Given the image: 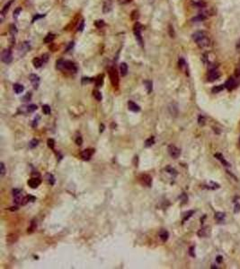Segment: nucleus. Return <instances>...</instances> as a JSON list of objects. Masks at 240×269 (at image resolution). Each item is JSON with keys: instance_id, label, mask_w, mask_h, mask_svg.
<instances>
[{"instance_id": "1", "label": "nucleus", "mask_w": 240, "mask_h": 269, "mask_svg": "<svg viewBox=\"0 0 240 269\" xmlns=\"http://www.w3.org/2000/svg\"><path fill=\"white\" fill-rule=\"evenodd\" d=\"M193 39L200 48L205 49L211 46V41L209 35L205 32H196L193 34Z\"/></svg>"}, {"instance_id": "2", "label": "nucleus", "mask_w": 240, "mask_h": 269, "mask_svg": "<svg viewBox=\"0 0 240 269\" xmlns=\"http://www.w3.org/2000/svg\"><path fill=\"white\" fill-rule=\"evenodd\" d=\"M57 68L59 69V70L65 69V70H67V71L73 72V73L76 72V67L75 64L73 62H71V61L58 60L57 61Z\"/></svg>"}, {"instance_id": "3", "label": "nucleus", "mask_w": 240, "mask_h": 269, "mask_svg": "<svg viewBox=\"0 0 240 269\" xmlns=\"http://www.w3.org/2000/svg\"><path fill=\"white\" fill-rule=\"evenodd\" d=\"M220 76H221V73L220 72V70L217 67H212V68H210V70L208 73L207 79L209 82H214L217 79L220 78Z\"/></svg>"}, {"instance_id": "4", "label": "nucleus", "mask_w": 240, "mask_h": 269, "mask_svg": "<svg viewBox=\"0 0 240 269\" xmlns=\"http://www.w3.org/2000/svg\"><path fill=\"white\" fill-rule=\"evenodd\" d=\"M134 35H135V38L138 43L143 47V39H142V35H141V26L139 23H137L135 25H134Z\"/></svg>"}, {"instance_id": "5", "label": "nucleus", "mask_w": 240, "mask_h": 269, "mask_svg": "<svg viewBox=\"0 0 240 269\" xmlns=\"http://www.w3.org/2000/svg\"><path fill=\"white\" fill-rule=\"evenodd\" d=\"M109 75H110V79L111 83L114 87H117L119 84V76L116 69L114 67H111L109 70Z\"/></svg>"}, {"instance_id": "6", "label": "nucleus", "mask_w": 240, "mask_h": 269, "mask_svg": "<svg viewBox=\"0 0 240 269\" xmlns=\"http://www.w3.org/2000/svg\"><path fill=\"white\" fill-rule=\"evenodd\" d=\"M1 60L5 64H10L13 60L12 52L9 48H5L1 53Z\"/></svg>"}, {"instance_id": "7", "label": "nucleus", "mask_w": 240, "mask_h": 269, "mask_svg": "<svg viewBox=\"0 0 240 269\" xmlns=\"http://www.w3.org/2000/svg\"><path fill=\"white\" fill-rule=\"evenodd\" d=\"M31 48V45H30V42L28 41H24L23 42L22 44H21L18 48V55L19 56H24L28 51L30 50Z\"/></svg>"}, {"instance_id": "8", "label": "nucleus", "mask_w": 240, "mask_h": 269, "mask_svg": "<svg viewBox=\"0 0 240 269\" xmlns=\"http://www.w3.org/2000/svg\"><path fill=\"white\" fill-rule=\"evenodd\" d=\"M13 196H14V202L16 204H22L23 200H24V197H23V192L21 189H13Z\"/></svg>"}, {"instance_id": "9", "label": "nucleus", "mask_w": 240, "mask_h": 269, "mask_svg": "<svg viewBox=\"0 0 240 269\" xmlns=\"http://www.w3.org/2000/svg\"><path fill=\"white\" fill-rule=\"evenodd\" d=\"M167 151H168L169 155H170V156H171L172 158H174V159H177V158L180 156V154H181L180 149H178V148L176 147V146L172 145L168 146Z\"/></svg>"}, {"instance_id": "10", "label": "nucleus", "mask_w": 240, "mask_h": 269, "mask_svg": "<svg viewBox=\"0 0 240 269\" xmlns=\"http://www.w3.org/2000/svg\"><path fill=\"white\" fill-rule=\"evenodd\" d=\"M239 83H238V80H237V78L236 76H233V77H230V78L226 82V83H225V88H227L228 90H232V89H234V88H236L237 86V84H238Z\"/></svg>"}, {"instance_id": "11", "label": "nucleus", "mask_w": 240, "mask_h": 269, "mask_svg": "<svg viewBox=\"0 0 240 269\" xmlns=\"http://www.w3.org/2000/svg\"><path fill=\"white\" fill-rule=\"evenodd\" d=\"M139 182L141 183V185L149 188L152 185V178L149 175H147V174L141 175L139 177Z\"/></svg>"}, {"instance_id": "12", "label": "nucleus", "mask_w": 240, "mask_h": 269, "mask_svg": "<svg viewBox=\"0 0 240 269\" xmlns=\"http://www.w3.org/2000/svg\"><path fill=\"white\" fill-rule=\"evenodd\" d=\"M94 153H95L94 149H86V150H84V151L81 152L80 156H81V158L84 161H89Z\"/></svg>"}, {"instance_id": "13", "label": "nucleus", "mask_w": 240, "mask_h": 269, "mask_svg": "<svg viewBox=\"0 0 240 269\" xmlns=\"http://www.w3.org/2000/svg\"><path fill=\"white\" fill-rule=\"evenodd\" d=\"M190 2L195 8H206V2L204 0H190Z\"/></svg>"}, {"instance_id": "14", "label": "nucleus", "mask_w": 240, "mask_h": 269, "mask_svg": "<svg viewBox=\"0 0 240 269\" xmlns=\"http://www.w3.org/2000/svg\"><path fill=\"white\" fill-rule=\"evenodd\" d=\"M30 81H31V83L32 84L33 88L34 89H38L39 84H40V77L37 75L32 74L30 75Z\"/></svg>"}, {"instance_id": "15", "label": "nucleus", "mask_w": 240, "mask_h": 269, "mask_svg": "<svg viewBox=\"0 0 240 269\" xmlns=\"http://www.w3.org/2000/svg\"><path fill=\"white\" fill-rule=\"evenodd\" d=\"M28 185L29 187H31L32 188H37L41 183V180L39 178H32L31 180H28Z\"/></svg>"}, {"instance_id": "16", "label": "nucleus", "mask_w": 240, "mask_h": 269, "mask_svg": "<svg viewBox=\"0 0 240 269\" xmlns=\"http://www.w3.org/2000/svg\"><path fill=\"white\" fill-rule=\"evenodd\" d=\"M10 35H11V40L14 43V42L16 41V35H17V29H16V26L15 24L10 25Z\"/></svg>"}, {"instance_id": "17", "label": "nucleus", "mask_w": 240, "mask_h": 269, "mask_svg": "<svg viewBox=\"0 0 240 269\" xmlns=\"http://www.w3.org/2000/svg\"><path fill=\"white\" fill-rule=\"evenodd\" d=\"M128 107H129V110L133 111V112H139L140 110V107L135 102H133L131 101H130L128 102Z\"/></svg>"}, {"instance_id": "18", "label": "nucleus", "mask_w": 240, "mask_h": 269, "mask_svg": "<svg viewBox=\"0 0 240 269\" xmlns=\"http://www.w3.org/2000/svg\"><path fill=\"white\" fill-rule=\"evenodd\" d=\"M17 239H18V236H17V234H16V233H11V234L7 235V237H6V241H7V243H9V244L15 243Z\"/></svg>"}, {"instance_id": "19", "label": "nucleus", "mask_w": 240, "mask_h": 269, "mask_svg": "<svg viewBox=\"0 0 240 269\" xmlns=\"http://www.w3.org/2000/svg\"><path fill=\"white\" fill-rule=\"evenodd\" d=\"M159 238L163 242H166L169 238V233L166 230H161L159 231Z\"/></svg>"}, {"instance_id": "20", "label": "nucleus", "mask_w": 240, "mask_h": 269, "mask_svg": "<svg viewBox=\"0 0 240 269\" xmlns=\"http://www.w3.org/2000/svg\"><path fill=\"white\" fill-rule=\"evenodd\" d=\"M120 71H121V75L122 76H125L128 74V66H127L126 63L121 64V66H120Z\"/></svg>"}, {"instance_id": "21", "label": "nucleus", "mask_w": 240, "mask_h": 269, "mask_svg": "<svg viewBox=\"0 0 240 269\" xmlns=\"http://www.w3.org/2000/svg\"><path fill=\"white\" fill-rule=\"evenodd\" d=\"M32 64H33L34 67L39 68V67H41L42 65H43L44 63H43V61H42L41 58H35L32 60Z\"/></svg>"}, {"instance_id": "22", "label": "nucleus", "mask_w": 240, "mask_h": 269, "mask_svg": "<svg viewBox=\"0 0 240 269\" xmlns=\"http://www.w3.org/2000/svg\"><path fill=\"white\" fill-rule=\"evenodd\" d=\"M215 157H216V159H218V161H220V162L221 163L224 165V166H229V163L225 160V158L222 156V154L221 153H215Z\"/></svg>"}, {"instance_id": "23", "label": "nucleus", "mask_w": 240, "mask_h": 269, "mask_svg": "<svg viewBox=\"0 0 240 269\" xmlns=\"http://www.w3.org/2000/svg\"><path fill=\"white\" fill-rule=\"evenodd\" d=\"M24 90V87L22 85V84H19V83L14 84V91H16V93L19 94L21 93H23Z\"/></svg>"}, {"instance_id": "24", "label": "nucleus", "mask_w": 240, "mask_h": 269, "mask_svg": "<svg viewBox=\"0 0 240 269\" xmlns=\"http://www.w3.org/2000/svg\"><path fill=\"white\" fill-rule=\"evenodd\" d=\"M46 180H47L48 183L51 184V186H53L55 184V178H54V176L52 174H51V173H47L46 174Z\"/></svg>"}, {"instance_id": "25", "label": "nucleus", "mask_w": 240, "mask_h": 269, "mask_svg": "<svg viewBox=\"0 0 240 269\" xmlns=\"http://www.w3.org/2000/svg\"><path fill=\"white\" fill-rule=\"evenodd\" d=\"M144 85H145V87H146V89H147V93H151V91H152V82L151 81H149V80H146V81H144Z\"/></svg>"}, {"instance_id": "26", "label": "nucleus", "mask_w": 240, "mask_h": 269, "mask_svg": "<svg viewBox=\"0 0 240 269\" xmlns=\"http://www.w3.org/2000/svg\"><path fill=\"white\" fill-rule=\"evenodd\" d=\"M54 38H55V35H54V34L49 33L47 36L44 38V42H45V43H51V42H52V40H54Z\"/></svg>"}, {"instance_id": "27", "label": "nucleus", "mask_w": 240, "mask_h": 269, "mask_svg": "<svg viewBox=\"0 0 240 269\" xmlns=\"http://www.w3.org/2000/svg\"><path fill=\"white\" fill-rule=\"evenodd\" d=\"M36 227H37V223H36V222H35L34 220L33 221H32V223H31V225H30V227L28 228V233H32V232H33L35 230H36Z\"/></svg>"}, {"instance_id": "28", "label": "nucleus", "mask_w": 240, "mask_h": 269, "mask_svg": "<svg viewBox=\"0 0 240 269\" xmlns=\"http://www.w3.org/2000/svg\"><path fill=\"white\" fill-rule=\"evenodd\" d=\"M154 144H155V138H154V137H151L147 138V139L146 140L145 146H146V147H150V146H152Z\"/></svg>"}, {"instance_id": "29", "label": "nucleus", "mask_w": 240, "mask_h": 269, "mask_svg": "<svg viewBox=\"0 0 240 269\" xmlns=\"http://www.w3.org/2000/svg\"><path fill=\"white\" fill-rule=\"evenodd\" d=\"M103 83V75H99L96 78V80H95V85L97 86V87H100L102 84Z\"/></svg>"}, {"instance_id": "30", "label": "nucleus", "mask_w": 240, "mask_h": 269, "mask_svg": "<svg viewBox=\"0 0 240 269\" xmlns=\"http://www.w3.org/2000/svg\"><path fill=\"white\" fill-rule=\"evenodd\" d=\"M35 201V197L34 196H26V197H24V200L22 202V204H27L28 202H33Z\"/></svg>"}, {"instance_id": "31", "label": "nucleus", "mask_w": 240, "mask_h": 269, "mask_svg": "<svg viewBox=\"0 0 240 269\" xmlns=\"http://www.w3.org/2000/svg\"><path fill=\"white\" fill-rule=\"evenodd\" d=\"M224 88H225V84H224V85L215 86V87L212 88V93H220L221 91H223Z\"/></svg>"}, {"instance_id": "32", "label": "nucleus", "mask_w": 240, "mask_h": 269, "mask_svg": "<svg viewBox=\"0 0 240 269\" xmlns=\"http://www.w3.org/2000/svg\"><path fill=\"white\" fill-rule=\"evenodd\" d=\"M93 94H94V97L96 99L97 101H102V99H103V96H102V93H100L99 91H93Z\"/></svg>"}, {"instance_id": "33", "label": "nucleus", "mask_w": 240, "mask_h": 269, "mask_svg": "<svg viewBox=\"0 0 240 269\" xmlns=\"http://www.w3.org/2000/svg\"><path fill=\"white\" fill-rule=\"evenodd\" d=\"M42 111H43V113H44V114H46V115L51 114V107L49 105H43V106H42Z\"/></svg>"}, {"instance_id": "34", "label": "nucleus", "mask_w": 240, "mask_h": 269, "mask_svg": "<svg viewBox=\"0 0 240 269\" xmlns=\"http://www.w3.org/2000/svg\"><path fill=\"white\" fill-rule=\"evenodd\" d=\"M12 2H13V0H11V1H9L6 5H5V6L3 7V9L1 10V13L5 15V13L8 11V9H9V7H10V5H11V4H12Z\"/></svg>"}, {"instance_id": "35", "label": "nucleus", "mask_w": 240, "mask_h": 269, "mask_svg": "<svg viewBox=\"0 0 240 269\" xmlns=\"http://www.w3.org/2000/svg\"><path fill=\"white\" fill-rule=\"evenodd\" d=\"M111 8H112V5H111L110 0H109V1L105 3L104 5H103V12H104V13H107V12H109V11L111 10Z\"/></svg>"}, {"instance_id": "36", "label": "nucleus", "mask_w": 240, "mask_h": 269, "mask_svg": "<svg viewBox=\"0 0 240 269\" xmlns=\"http://www.w3.org/2000/svg\"><path fill=\"white\" fill-rule=\"evenodd\" d=\"M224 218H225V214H223V213H217L215 215V219L218 221H220V222L223 221Z\"/></svg>"}, {"instance_id": "37", "label": "nucleus", "mask_w": 240, "mask_h": 269, "mask_svg": "<svg viewBox=\"0 0 240 269\" xmlns=\"http://www.w3.org/2000/svg\"><path fill=\"white\" fill-rule=\"evenodd\" d=\"M38 144H39V140L38 139H32L30 142V144H29V147L30 148H34V147H36L38 145Z\"/></svg>"}, {"instance_id": "38", "label": "nucleus", "mask_w": 240, "mask_h": 269, "mask_svg": "<svg viewBox=\"0 0 240 269\" xmlns=\"http://www.w3.org/2000/svg\"><path fill=\"white\" fill-rule=\"evenodd\" d=\"M27 108H28V113H31L37 110V106L35 104H31V105H28Z\"/></svg>"}, {"instance_id": "39", "label": "nucleus", "mask_w": 240, "mask_h": 269, "mask_svg": "<svg viewBox=\"0 0 240 269\" xmlns=\"http://www.w3.org/2000/svg\"><path fill=\"white\" fill-rule=\"evenodd\" d=\"M47 144H48V146L51 148V149H53L54 148V145H55V141L52 139V138H50V139H48V141H47Z\"/></svg>"}, {"instance_id": "40", "label": "nucleus", "mask_w": 240, "mask_h": 269, "mask_svg": "<svg viewBox=\"0 0 240 269\" xmlns=\"http://www.w3.org/2000/svg\"><path fill=\"white\" fill-rule=\"evenodd\" d=\"M95 25L97 28H102V27H103V26H104V22H103V20L96 21V22L95 23Z\"/></svg>"}, {"instance_id": "41", "label": "nucleus", "mask_w": 240, "mask_h": 269, "mask_svg": "<svg viewBox=\"0 0 240 269\" xmlns=\"http://www.w3.org/2000/svg\"><path fill=\"white\" fill-rule=\"evenodd\" d=\"M5 164H4V162H1V163H0V174H1V176L3 177L5 175Z\"/></svg>"}, {"instance_id": "42", "label": "nucleus", "mask_w": 240, "mask_h": 269, "mask_svg": "<svg viewBox=\"0 0 240 269\" xmlns=\"http://www.w3.org/2000/svg\"><path fill=\"white\" fill-rule=\"evenodd\" d=\"M193 213H194V211H189V212H188V213L186 214V215L185 216V218H183V223H185V221H187V220H188V219H189V218H190L191 216H192V215H193Z\"/></svg>"}, {"instance_id": "43", "label": "nucleus", "mask_w": 240, "mask_h": 269, "mask_svg": "<svg viewBox=\"0 0 240 269\" xmlns=\"http://www.w3.org/2000/svg\"><path fill=\"white\" fill-rule=\"evenodd\" d=\"M76 144L77 145H81L83 144V139H82V137L80 136V134L76 137Z\"/></svg>"}, {"instance_id": "44", "label": "nucleus", "mask_w": 240, "mask_h": 269, "mask_svg": "<svg viewBox=\"0 0 240 269\" xmlns=\"http://www.w3.org/2000/svg\"><path fill=\"white\" fill-rule=\"evenodd\" d=\"M21 12H22V8H21V7H18L17 9H16L15 12H14V17L17 18L18 15H19V13H20Z\"/></svg>"}, {"instance_id": "45", "label": "nucleus", "mask_w": 240, "mask_h": 269, "mask_svg": "<svg viewBox=\"0 0 240 269\" xmlns=\"http://www.w3.org/2000/svg\"><path fill=\"white\" fill-rule=\"evenodd\" d=\"M198 122H199V125H200V126L205 125V118H204L202 116H200L199 118H198Z\"/></svg>"}, {"instance_id": "46", "label": "nucleus", "mask_w": 240, "mask_h": 269, "mask_svg": "<svg viewBox=\"0 0 240 269\" xmlns=\"http://www.w3.org/2000/svg\"><path fill=\"white\" fill-rule=\"evenodd\" d=\"M166 171H168V172L170 173V174H172V175H176V174H177V173H176L175 169H174L171 168V167H167V168H166Z\"/></svg>"}, {"instance_id": "47", "label": "nucleus", "mask_w": 240, "mask_h": 269, "mask_svg": "<svg viewBox=\"0 0 240 269\" xmlns=\"http://www.w3.org/2000/svg\"><path fill=\"white\" fill-rule=\"evenodd\" d=\"M41 58L42 61H43V63L45 64V63L48 61V59H49V55H48V54H43V55L41 56Z\"/></svg>"}, {"instance_id": "48", "label": "nucleus", "mask_w": 240, "mask_h": 269, "mask_svg": "<svg viewBox=\"0 0 240 269\" xmlns=\"http://www.w3.org/2000/svg\"><path fill=\"white\" fill-rule=\"evenodd\" d=\"M84 27H85V22H84V20H82L81 23H80V24H79V26H78V31L82 32L83 29H84Z\"/></svg>"}, {"instance_id": "49", "label": "nucleus", "mask_w": 240, "mask_h": 269, "mask_svg": "<svg viewBox=\"0 0 240 269\" xmlns=\"http://www.w3.org/2000/svg\"><path fill=\"white\" fill-rule=\"evenodd\" d=\"M45 15H35L34 17H33V19H32V23H34L35 22V20H38V19H40V18H42V17H44Z\"/></svg>"}, {"instance_id": "50", "label": "nucleus", "mask_w": 240, "mask_h": 269, "mask_svg": "<svg viewBox=\"0 0 240 269\" xmlns=\"http://www.w3.org/2000/svg\"><path fill=\"white\" fill-rule=\"evenodd\" d=\"M193 250H194V247H192L190 249V252H189L190 255H191L192 257H195V254L193 253Z\"/></svg>"}, {"instance_id": "51", "label": "nucleus", "mask_w": 240, "mask_h": 269, "mask_svg": "<svg viewBox=\"0 0 240 269\" xmlns=\"http://www.w3.org/2000/svg\"><path fill=\"white\" fill-rule=\"evenodd\" d=\"M30 99H31V94L28 93V94H26V96L24 97V102H27V101H29Z\"/></svg>"}, {"instance_id": "52", "label": "nucleus", "mask_w": 240, "mask_h": 269, "mask_svg": "<svg viewBox=\"0 0 240 269\" xmlns=\"http://www.w3.org/2000/svg\"><path fill=\"white\" fill-rule=\"evenodd\" d=\"M82 81H83V83H90L92 80H91V78H83Z\"/></svg>"}, {"instance_id": "53", "label": "nucleus", "mask_w": 240, "mask_h": 269, "mask_svg": "<svg viewBox=\"0 0 240 269\" xmlns=\"http://www.w3.org/2000/svg\"><path fill=\"white\" fill-rule=\"evenodd\" d=\"M217 262H218V263H221V262H222V257L221 256L217 257Z\"/></svg>"}, {"instance_id": "54", "label": "nucleus", "mask_w": 240, "mask_h": 269, "mask_svg": "<svg viewBox=\"0 0 240 269\" xmlns=\"http://www.w3.org/2000/svg\"><path fill=\"white\" fill-rule=\"evenodd\" d=\"M103 128H104V126L102 124V125L100 126V132H103Z\"/></svg>"}, {"instance_id": "55", "label": "nucleus", "mask_w": 240, "mask_h": 269, "mask_svg": "<svg viewBox=\"0 0 240 269\" xmlns=\"http://www.w3.org/2000/svg\"><path fill=\"white\" fill-rule=\"evenodd\" d=\"M239 145H240V139H239Z\"/></svg>"}]
</instances>
